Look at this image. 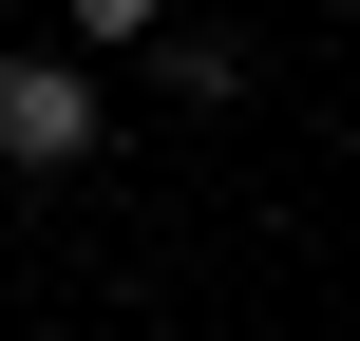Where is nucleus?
Here are the masks:
<instances>
[{"mask_svg": "<svg viewBox=\"0 0 360 341\" xmlns=\"http://www.w3.org/2000/svg\"><path fill=\"white\" fill-rule=\"evenodd\" d=\"M95 152V76L76 57H0V171H76Z\"/></svg>", "mask_w": 360, "mask_h": 341, "instance_id": "obj_1", "label": "nucleus"}, {"mask_svg": "<svg viewBox=\"0 0 360 341\" xmlns=\"http://www.w3.org/2000/svg\"><path fill=\"white\" fill-rule=\"evenodd\" d=\"M152 95L228 114V95H247V38H228V19H171V38H152Z\"/></svg>", "mask_w": 360, "mask_h": 341, "instance_id": "obj_2", "label": "nucleus"}, {"mask_svg": "<svg viewBox=\"0 0 360 341\" xmlns=\"http://www.w3.org/2000/svg\"><path fill=\"white\" fill-rule=\"evenodd\" d=\"M57 19H76V38H114V57H152V38H171V0H57Z\"/></svg>", "mask_w": 360, "mask_h": 341, "instance_id": "obj_3", "label": "nucleus"}]
</instances>
